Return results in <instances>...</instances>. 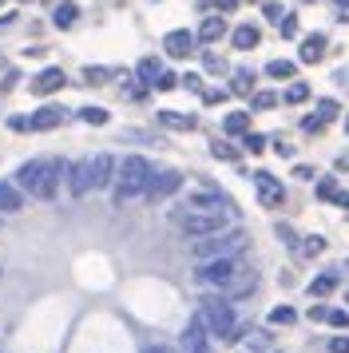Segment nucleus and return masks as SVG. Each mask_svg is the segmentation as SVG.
<instances>
[{"label":"nucleus","mask_w":349,"mask_h":353,"mask_svg":"<svg viewBox=\"0 0 349 353\" xmlns=\"http://www.w3.org/2000/svg\"><path fill=\"white\" fill-rule=\"evenodd\" d=\"M330 353H349V337H333V341H330Z\"/></svg>","instance_id":"nucleus-40"},{"label":"nucleus","mask_w":349,"mask_h":353,"mask_svg":"<svg viewBox=\"0 0 349 353\" xmlns=\"http://www.w3.org/2000/svg\"><path fill=\"white\" fill-rule=\"evenodd\" d=\"M143 353H171L167 345H151V350H143Z\"/></svg>","instance_id":"nucleus-44"},{"label":"nucleus","mask_w":349,"mask_h":353,"mask_svg":"<svg viewBox=\"0 0 349 353\" xmlns=\"http://www.w3.org/2000/svg\"><path fill=\"white\" fill-rule=\"evenodd\" d=\"M321 44H326L321 36H310V40L301 44V60H306V64H317V60H321V52H326Z\"/></svg>","instance_id":"nucleus-18"},{"label":"nucleus","mask_w":349,"mask_h":353,"mask_svg":"<svg viewBox=\"0 0 349 353\" xmlns=\"http://www.w3.org/2000/svg\"><path fill=\"white\" fill-rule=\"evenodd\" d=\"M230 40H235V48L250 52V48H258V28H254V24H238Z\"/></svg>","instance_id":"nucleus-16"},{"label":"nucleus","mask_w":349,"mask_h":353,"mask_svg":"<svg viewBox=\"0 0 349 353\" xmlns=\"http://www.w3.org/2000/svg\"><path fill=\"white\" fill-rule=\"evenodd\" d=\"M115 155H92L88 159V179H92V191H103L115 183Z\"/></svg>","instance_id":"nucleus-8"},{"label":"nucleus","mask_w":349,"mask_h":353,"mask_svg":"<svg viewBox=\"0 0 349 353\" xmlns=\"http://www.w3.org/2000/svg\"><path fill=\"white\" fill-rule=\"evenodd\" d=\"M24 207V194L16 191V183H0V214H16Z\"/></svg>","instance_id":"nucleus-14"},{"label":"nucleus","mask_w":349,"mask_h":353,"mask_svg":"<svg viewBox=\"0 0 349 353\" xmlns=\"http://www.w3.org/2000/svg\"><path fill=\"white\" fill-rule=\"evenodd\" d=\"M151 171H155V167L143 159V155H127V159L115 163V183H111V194H115V203H131V199H143V187H147Z\"/></svg>","instance_id":"nucleus-2"},{"label":"nucleus","mask_w":349,"mask_h":353,"mask_svg":"<svg viewBox=\"0 0 349 353\" xmlns=\"http://www.w3.org/2000/svg\"><path fill=\"white\" fill-rule=\"evenodd\" d=\"M294 32H298V20L286 17V20H282V36H294Z\"/></svg>","instance_id":"nucleus-42"},{"label":"nucleus","mask_w":349,"mask_h":353,"mask_svg":"<svg viewBox=\"0 0 349 353\" xmlns=\"http://www.w3.org/2000/svg\"><path fill=\"white\" fill-rule=\"evenodd\" d=\"M262 12H266V20H270V24H282V20H286V8H282V4H266Z\"/></svg>","instance_id":"nucleus-31"},{"label":"nucleus","mask_w":349,"mask_h":353,"mask_svg":"<svg viewBox=\"0 0 349 353\" xmlns=\"http://www.w3.org/2000/svg\"><path fill=\"white\" fill-rule=\"evenodd\" d=\"M254 183H258V199H262V207H278L286 199V191H282V183L274 175H266V171H258L254 175Z\"/></svg>","instance_id":"nucleus-11"},{"label":"nucleus","mask_w":349,"mask_h":353,"mask_svg":"<svg viewBox=\"0 0 349 353\" xmlns=\"http://www.w3.org/2000/svg\"><path fill=\"white\" fill-rule=\"evenodd\" d=\"M301 128H306V131H321V119H317V115H306V119H301Z\"/></svg>","instance_id":"nucleus-41"},{"label":"nucleus","mask_w":349,"mask_h":353,"mask_svg":"<svg viewBox=\"0 0 349 353\" xmlns=\"http://www.w3.org/2000/svg\"><path fill=\"white\" fill-rule=\"evenodd\" d=\"M274 103H278L274 92H258V96H254V108H258V112H266V108H274Z\"/></svg>","instance_id":"nucleus-29"},{"label":"nucleus","mask_w":349,"mask_h":353,"mask_svg":"<svg viewBox=\"0 0 349 353\" xmlns=\"http://www.w3.org/2000/svg\"><path fill=\"white\" fill-rule=\"evenodd\" d=\"M210 151H215L219 159H238V147H230V143H210Z\"/></svg>","instance_id":"nucleus-32"},{"label":"nucleus","mask_w":349,"mask_h":353,"mask_svg":"<svg viewBox=\"0 0 349 353\" xmlns=\"http://www.w3.org/2000/svg\"><path fill=\"white\" fill-rule=\"evenodd\" d=\"M179 187H183V171H151L147 187H143V199H147V203H163V199H171Z\"/></svg>","instance_id":"nucleus-7"},{"label":"nucleus","mask_w":349,"mask_h":353,"mask_svg":"<svg viewBox=\"0 0 349 353\" xmlns=\"http://www.w3.org/2000/svg\"><path fill=\"white\" fill-rule=\"evenodd\" d=\"M174 83H179V80H174L171 72H159V80H155V88H159V92H171Z\"/></svg>","instance_id":"nucleus-36"},{"label":"nucleus","mask_w":349,"mask_h":353,"mask_svg":"<svg viewBox=\"0 0 349 353\" xmlns=\"http://www.w3.org/2000/svg\"><path fill=\"white\" fill-rule=\"evenodd\" d=\"M159 119H163L167 128H179V131H190V128H195V119H190V115H174V112H163V115H159Z\"/></svg>","instance_id":"nucleus-25"},{"label":"nucleus","mask_w":349,"mask_h":353,"mask_svg":"<svg viewBox=\"0 0 349 353\" xmlns=\"http://www.w3.org/2000/svg\"><path fill=\"white\" fill-rule=\"evenodd\" d=\"M108 76H111L108 68H88V72H83V80H88V83H103Z\"/></svg>","instance_id":"nucleus-33"},{"label":"nucleus","mask_w":349,"mask_h":353,"mask_svg":"<svg viewBox=\"0 0 349 353\" xmlns=\"http://www.w3.org/2000/svg\"><path fill=\"white\" fill-rule=\"evenodd\" d=\"M63 187L72 199H83V194L92 191V179H88V159L79 163H63Z\"/></svg>","instance_id":"nucleus-9"},{"label":"nucleus","mask_w":349,"mask_h":353,"mask_svg":"<svg viewBox=\"0 0 349 353\" xmlns=\"http://www.w3.org/2000/svg\"><path fill=\"white\" fill-rule=\"evenodd\" d=\"M250 290H254V274L246 270V274H242V278L235 282V286L226 290V294H230V298H242V294H250Z\"/></svg>","instance_id":"nucleus-27"},{"label":"nucleus","mask_w":349,"mask_h":353,"mask_svg":"<svg viewBox=\"0 0 349 353\" xmlns=\"http://www.w3.org/2000/svg\"><path fill=\"white\" fill-rule=\"evenodd\" d=\"M215 4H219V8H222V12H230V8H235V4H238V0H215Z\"/></svg>","instance_id":"nucleus-43"},{"label":"nucleus","mask_w":349,"mask_h":353,"mask_svg":"<svg viewBox=\"0 0 349 353\" xmlns=\"http://www.w3.org/2000/svg\"><path fill=\"white\" fill-rule=\"evenodd\" d=\"M52 20H56V28H72V24L79 20V8H76V4H60Z\"/></svg>","instance_id":"nucleus-20"},{"label":"nucleus","mask_w":349,"mask_h":353,"mask_svg":"<svg viewBox=\"0 0 349 353\" xmlns=\"http://www.w3.org/2000/svg\"><path fill=\"white\" fill-rule=\"evenodd\" d=\"M222 128L230 131V135H246V128H250V119H246V112H230L226 119H222Z\"/></svg>","instance_id":"nucleus-19"},{"label":"nucleus","mask_w":349,"mask_h":353,"mask_svg":"<svg viewBox=\"0 0 349 353\" xmlns=\"http://www.w3.org/2000/svg\"><path fill=\"white\" fill-rule=\"evenodd\" d=\"M246 151H266V139L262 135H246Z\"/></svg>","instance_id":"nucleus-39"},{"label":"nucleus","mask_w":349,"mask_h":353,"mask_svg":"<svg viewBox=\"0 0 349 353\" xmlns=\"http://www.w3.org/2000/svg\"><path fill=\"white\" fill-rule=\"evenodd\" d=\"M346 128H349V119H346Z\"/></svg>","instance_id":"nucleus-45"},{"label":"nucleus","mask_w":349,"mask_h":353,"mask_svg":"<svg viewBox=\"0 0 349 353\" xmlns=\"http://www.w3.org/2000/svg\"><path fill=\"white\" fill-rule=\"evenodd\" d=\"M230 92H238V96L254 92V76H250V72H235V83H230Z\"/></svg>","instance_id":"nucleus-26"},{"label":"nucleus","mask_w":349,"mask_h":353,"mask_svg":"<svg viewBox=\"0 0 349 353\" xmlns=\"http://www.w3.org/2000/svg\"><path fill=\"white\" fill-rule=\"evenodd\" d=\"M163 44H167V56H190V52H195V36L179 28V32H167Z\"/></svg>","instance_id":"nucleus-13"},{"label":"nucleus","mask_w":349,"mask_h":353,"mask_svg":"<svg viewBox=\"0 0 349 353\" xmlns=\"http://www.w3.org/2000/svg\"><path fill=\"white\" fill-rule=\"evenodd\" d=\"M333 286H337V274H321V278L310 282V294L314 298H326V294H333Z\"/></svg>","instance_id":"nucleus-21"},{"label":"nucleus","mask_w":349,"mask_h":353,"mask_svg":"<svg viewBox=\"0 0 349 353\" xmlns=\"http://www.w3.org/2000/svg\"><path fill=\"white\" fill-rule=\"evenodd\" d=\"M56 123H63V112L60 108H44V112H36L28 119V128H36V131H48V128H56Z\"/></svg>","instance_id":"nucleus-15"},{"label":"nucleus","mask_w":349,"mask_h":353,"mask_svg":"<svg viewBox=\"0 0 349 353\" xmlns=\"http://www.w3.org/2000/svg\"><path fill=\"white\" fill-rule=\"evenodd\" d=\"M199 321L206 325V334L215 337H238V314L235 305H230V298H206L203 310H199Z\"/></svg>","instance_id":"nucleus-5"},{"label":"nucleus","mask_w":349,"mask_h":353,"mask_svg":"<svg viewBox=\"0 0 349 353\" xmlns=\"http://www.w3.org/2000/svg\"><path fill=\"white\" fill-rule=\"evenodd\" d=\"M326 321H333V325H349V314L346 310H326Z\"/></svg>","instance_id":"nucleus-37"},{"label":"nucleus","mask_w":349,"mask_h":353,"mask_svg":"<svg viewBox=\"0 0 349 353\" xmlns=\"http://www.w3.org/2000/svg\"><path fill=\"white\" fill-rule=\"evenodd\" d=\"M60 179H63L60 159H28L16 171V191L32 194V199H40V203H52L56 191H60Z\"/></svg>","instance_id":"nucleus-1"},{"label":"nucleus","mask_w":349,"mask_h":353,"mask_svg":"<svg viewBox=\"0 0 349 353\" xmlns=\"http://www.w3.org/2000/svg\"><path fill=\"white\" fill-rule=\"evenodd\" d=\"M183 207L199 210V214H219V219H226V223H238V210L230 207V199L219 194V191H195Z\"/></svg>","instance_id":"nucleus-6"},{"label":"nucleus","mask_w":349,"mask_h":353,"mask_svg":"<svg viewBox=\"0 0 349 353\" xmlns=\"http://www.w3.org/2000/svg\"><path fill=\"white\" fill-rule=\"evenodd\" d=\"M206 345H210V334H206L203 321L195 318L187 330H183V345H179V353H206Z\"/></svg>","instance_id":"nucleus-10"},{"label":"nucleus","mask_w":349,"mask_h":353,"mask_svg":"<svg viewBox=\"0 0 349 353\" xmlns=\"http://www.w3.org/2000/svg\"><path fill=\"white\" fill-rule=\"evenodd\" d=\"M317 194H321V199H337V183H333V179H321V183H317Z\"/></svg>","instance_id":"nucleus-34"},{"label":"nucleus","mask_w":349,"mask_h":353,"mask_svg":"<svg viewBox=\"0 0 349 353\" xmlns=\"http://www.w3.org/2000/svg\"><path fill=\"white\" fill-rule=\"evenodd\" d=\"M266 76H274V80H290V76H294V64H290V60H270Z\"/></svg>","instance_id":"nucleus-23"},{"label":"nucleus","mask_w":349,"mask_h":353,"mask_svg":"<svg viewBox=\"0 0 349 353\" xmlns=\"http://www.w3.org/2000/svg\"><path fill=\"white\" fill-rule=\"evenodd\" d=\"M159 72H163V68H159V60H155V56H147V60H139V80L155 83V80H159Z\"/></svg>","instance_id":"nucleus-24"},{"label":"nucleus","mask_w":349,"mask_h":353,"mask_svg":"<svg viewBox=\"0 0 349 353\" xmlns=\"http://www.w3.org/2000/svg\"><path fill=\"white\" fill-rule=\"evenodd\" d=\"M321 246H326L321 239H306V242H301V250H306V254H321Z\"/></svg>","instance_id":"nucleus-38"},{"label":"nucleus","mask_w":349,"mask_h":353,"mask_svg":"<svg viewBox=\"0 0 349 353\" xmlns=\"http://www.w3.org/2000/svg\"><path fill=\"white\" fill-rule=\"evenodd\" d=\"M83 119H88V123H108V112H99V108H83Z\"/></svg>","instance_id":"nucleus-35"},{"label":"nucleus","mask_w":349,"mask_h":353,"mask_svg":"<svg viewBox=\"0 0 349 353\" xmlns=\"http://www.w3.org/2000/svg\"><path fill=\"white\" fill-rule=\"evenodd\" d=\"M222 32H226V20H222V17H206L203 28H199V40H206V44H210V40H219Z\"/></svg>","instance_id":"nucleus-17"},{"label":"nucleus","mask_w":349,"mask_h":353,"mask_svg":"<svg viewBox=\"0 0 349 353\" xmlns=\"http://www.w3.org/2000/svg\"><path fill=\"white\" fill-rule=\"evenodd\" d=\"M306 96H310V88H306V83H290V92H286V99H290V103H301Z\"/></svg>","instance_id":"nucleus-28"},{"label":"nucleus","mask_w":349,"mask_h":353,"mask_svg":"<svg viewBox=\"0 0 349 353\" xmlns=\"http://www.w3.org/2000/svg\"><path fill=\"white\" fill-rule=\"evenodd\" d=\"M246 250V230L238 226H226L219 234H206V239H190V254L199 262H210V258H235Z\"/></svg>","instance_id":"nucleus-3"},{"label":"nucleus","mask_w":349,"mask_h":353,"mask_svg":"<svg viewBox=\"0 0 349 353\" xmlns=\"http://www.w3.org/2000/svg\"><path fill=\"white\" fill-rule=\"evenodd\" d=\"M242 274H246L242 254H235V258H210V262H199V266H195V282H199V286H210V290H230Z\"/></svg>","instance_id":"nucleus-4"},{"label":"nucleus","mask_w":349,"mask_h":353,"mask_svg":"<svg viewBox=\"0 0 349 353\" xmlns=\"http://www.w3.org/2000/svg\"><path fill=\"white\" fill-rule=\"evenodd\" d=\"M63 83H68V76H63L60 68H44V72L32 80V92H36V96H56Z\"/></svg>","instance_id":"nucleus-12"},{"label":"nucleus","mask_w":349,"mask_h":353,"mask_svg":"<svg viewBox=\"0 0 349 353\" xmlns=\"http://www.w3.org/2000/svg\"><path fill=\"white\" fill-rule=\"evenodd\" d=\"M333 115H337V103H333V99H321V103H317V119L326 123V119H333Z\"/></svg>","instance_id":"nucleus-30"},{"label":"nucleus","mask_w":349,"mask_h":353,"mask_svg":"<svg viewBox=\"0 0 349 353\" xmlns=\"http://www.w3.org/2000/svg\"><path fill=\"white\" fill-rule=\"evenodd\" d=\"M270 321H274V325H294V321H298V310H290V305H274V310H270Z\"/></svg>","instance_id":"nucleus-22"}]
</instances>
